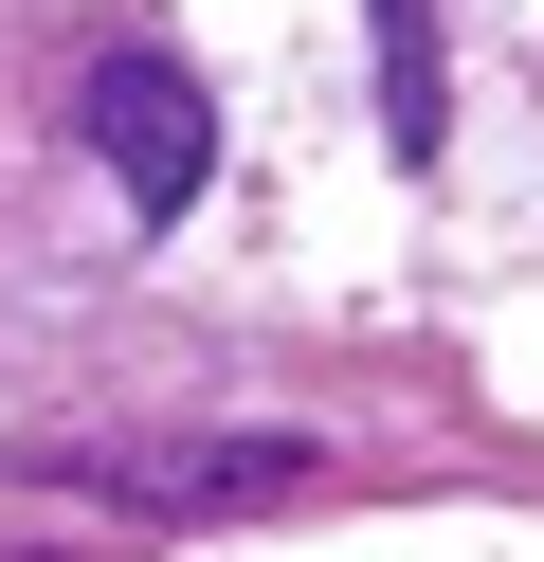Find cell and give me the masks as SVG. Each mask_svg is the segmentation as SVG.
I'll return each mask as SVG.
<instances>
[{
    "mask_svg": "<svg viewBox=\"0 0 544 562\" xmlns=\"http://www.w3.org/2000/svg\"><path fill=\"white\" fill-rule=\"evenodd\" d=\"M73 127H91V164L127 182V218H181V200L218 182V91L181 74V55H109V74L73 91Z\"/></svg>",
    "mask_w": 544,
    "mask_h": 562,
    "instance_id": "1",
    "label": "cell"
},
{
    "mask_svg": "<svg viewBox=\"0 0 544 562\" xmlns=\"http://www.w3.org/2000/svg\"><path fill=\"white\" fill-rule=\"evenodd\" d=\"M36 472L127 490V508H254V490H309L326 453H290V436H181V453H36Z\"/></svg>",
    "mask_w": 544,
    "mask_h": 562,
    "instance_id": "2",
    "label": "cell"
},
{
    "mask_svg": "<svg viewBox=\"0 0 544 562\" xmlns=\"http://www.w3.org/2000/svg\"><path fill=\"white\" fill-rule=\"evenodd\" d=\"M381 19V146L435 164V127H454V91H435V0H363Z\"/></svg>",
    "mask_w": 544,
    "mask_h": 562,
    "instance_id": "3",
    "label": "cell"
},
{
    "mask_svg": "<svg viewBox=\"0 0 544 562\" xmlns=\"http://www.w3.org/2000/svg\"><path fill=\"white\" fill-rule=\"evenodd\" d=\"M0 562H55V544H0Z\"/></svg>",
    "mask_w": 544,
    "mask_h": 562,
    "instance_id": "4",
    "label": "cell"
}]
</instances>
